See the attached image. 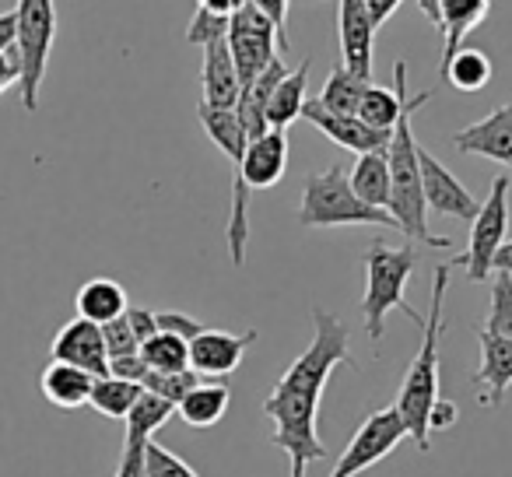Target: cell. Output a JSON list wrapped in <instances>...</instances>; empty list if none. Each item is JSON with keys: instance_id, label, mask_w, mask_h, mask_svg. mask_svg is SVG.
<instances>
[{"instance_id": "1", "label": "cell", "mask_w": 512, "mask_h": 477, "mask_svg": "<svg viewBox=\"0 0 512 477\" xmlns=\"http://www.w3.org/2000/svg\"><path fill=\"white\" fill-rule=\"evenodd\" d=\"M337 365L355 369L348 327L334 313L316 306L313 344L288 365L274 393L264 400V414L274 421V446L285 449L288 463H292V477H306L309 463L327 456V446L316 439V414H320V397Z\"/></svg>"}, {"instance_id": "2", "label": "cell", "mask_w": 512, "mask_h": 477, "mask_svg": "<svg viewBox=\"0 0 512 477\" xmlns=\"http://www.w3.org/2000/svg\"><path fill=\"white\" fill-rule=\"evenodd\" d=\"M432 99V92H421L418 99H407L404 113H400L397 127L386 144V158H390V207L397 228L414 239V243L435 246V250H449L446 235H432L428 228V204L425 190H421V162H418V141H414V113Z\"/></svg>"}, {"instance_id": "3", "label": "cell", "mask_w": 512, "mask_h": 477, "mask_svg": "<svg viewBox=\"0 0 512 477\" xmlns=\"http://www.w3.org/2000/svg\"><path fill=\"white\" fill-rule=\"evenodd\" d=\"M446 285H449V267L442 264L432 274V306H428L425 327H421V351L411 362V369H407L404 386H400V397H397V411L407 421V435H411V442L421 453L432 449L428 411L439 400V341H442V330H446V316H442Z\"/></svg>"}, {"instance_id": "4", "label": "cell", "mask_w": 512, "mask_h": 477, "mask_svg": "<svg viewBox=\"0 0 512 477\" xmlns=\"http://www.w3.org/2000/svg\"><path fill=\"white\" fill-rule=\"evenodd\" d=\"M414 267H418V253L414 246H386L372 243L365 250V299H362V316L365 330H369V341L379 344L386 334V316L393 309L407 313L414 320V327H425V316H418V309L404 299L407 281H411Z\"/></svg>"}, {"instance_id": "5", "label": "cell", "mask_w": 512, "mask_h": 477, "mask_svg": "<svg viewBox=\"0 0 512 477\" xmlns=\"http://www.w3.org/2000/svg\"><path fill=\"white\" fill-rule=\"evenodd\" d=\"M299 225L302 228H341V225H376L397 228L390 211L372 207L351 190V179L341 165H330L323 172L306 176L299 200Z\"/></svg>"}, {"instance_id": "6", "label": "cell", "mask_w": 512, "mask_h": 477, "mask_svg": "<svg viewBox=\"0 0 512 477\" xmlns=\"http://www.w3.org/2000/svg\"><path fill=\"white\" fill-rule=\"evenodd\" d=\"M18 64H22V106L25 113L39 109V88L57 39V8L53 0H18Z\"/></svg>"}, {"instance_id": "7", "label": "cell", "mask_w": 512, "mask_h": 477, "mask_svg": "<svg viewBox=\"0 0 512 477\" xmlns=\"http://www.w3.org/2000/svg\"><path fill=\"white\" fill-rule=\"evenodd\" d=\"M505 228H509V176H498L491 183L488 197L481 200L474 221H470V243L467 253L453 260L456 267L467 271V278L488 281V274L495 271V253L505 243Z\"/></svg>"}, {"instance_id": "8", "label": "cell", "mask_w": 512, "mask_h": 477, "mask_svg": "<svg viewBox=\"0 0 512 477\" xmlns=\"http://www.w3.org/2000/svg\"><path fill=\"white\" fill-rule=\"evenodd\" d=\"M278 50L288 53V46L281 43V32L253 4H246V8H239L228 18V53H232L242 92L267 71V64L278 57Z\"/></svg>"}, {"instance_id": "9", "label": "cell", "mask_w": 512, "mask_h": 477, "mask_svg": "<svg viewBox=\"0 0 512 477\" xmlns=\"http://www.w3.org/2000/svg\"><path fill=\"white\" fill-rule=\"evenodd\" d=\"M404 439H411V435H407V421H404V414L397 411V404L369 414V418L358 425V432H355V439L348 442V449L341 453L337 467L330 470V477H358L362 470H369V467H376L379 460H386Z\"/></svg>"}, {"instance_id": "10", "label": "cell", "mask_w": 512, "mask_h": 477, "mask_svg": "<svg viewBox=\"0 0 512 477\" xmlns=\"http://www.w3.org/2000/svg\"><path fill=\"white\" fill-rule=\"evenodd\" d=\"M418 162H421V190H425V204L428 211L446 214V218H460V221H474L477 214V200L446 165L435 155H428L425 148H418Z\"/></svg>"}, {"instance_id": "11", "label": "cell", "mask_w": 512, "mask_h": 477, "mask_svg": "<svg viewBox=\"0 0 512 477\" xmlns=\"http://www.w3.org/2000/svg\"><path fill=\"white\" fill-rule=\"evenodd\" d=\"M288 169V137L285 130H267V134L253 137L246 144V155H242L239 169H235V183H242L249 193L256 190H271L281 183Z\"/></svg>"}, {"instance_id": "12", "label": "cell", "mask_w": 512, "mask_h": 477, "mask_svg": "<svg viewBox=\"0 0 512 477\" xmlns=\"http://www.w3.org/2000/svg\"><path fill=\"white\" fill-rule=\"evenodd\" d=\"M53 362L78 365V369L92 372L95 379L109 376V351L99 323L74 316L67 327H60V334L53 337Z\"/></svg>"}, {"instance_id": "13", "label": "cell", "mask_w": 512, "mask_h": 477, "mask_svg": "<svg viewBox=\"0 0 512 477\" xmlns=\"http://www.w3.org/2000/svg\"><path fill=\"white\" fill-rule=\"evenodd\" d=\"M256 341V330L246 334H228V330H200L190 341V369L200 376L221 379L228 372H235L246 358L249 344Z\"/></svg>"}, {"instance_id": "14", "label": "cell", "mask_w": 512, "mask_h": 477, "mask_svg": "<svg viewBox=\"0 0 512 477\" xmlns=\"http://www.w3.org/2000/svg\"><path fill=\"white\" fill-rule=\"evenodd\" d=\"M302 116H306L316 130H323V134H327L337 148H348V151H355V155L383 151L386 144H390V134H393V130H372L369 123L358 120V116L330 113V109L320 106V99H306Z\"/></svg>"}, {"instance_id": "15", "label": "cell", "mask_w": 512, "mask_h": 477, "mask_svg": "<svg viewBox=\"0 0 512 477\" xmlns=\"http://www.w3.org/2000/svg\"><path fill=\"white\" fill-rule=\"evenodd\" d=\"M453 148L460 155H481L491 162L512 169V102L498 106L495 113H488L484 120L470 123V127L456 130Z\"/></svg>"}, {"instance_id": "16", "label": "cell", "mask_w": 512, "mask_h": 477, "mask_svg": "<svg viewBox=\"0 0 512 477\" xmlns=\"http://www.w3.org/2000/svg\"><path fill=\"white\" fill-rule=\"evenodd\" d=\"M337 39H341V64L351 67L362 78H372V25L369 4L365 0H341L337 4Z\"/></svg>"}, {"instance_id": "17", "label": "cell", "mask_w": 512, "mask_h": 477, "mask_svg": "<svg viewBox=\"0 0 512 477\" xmlns=\"http://www.w3.org/2000/svg\"><path fill=\"white\" fill-rule=\"evenodd\" d=\"M477 337H481V369L474 376V386L484 390V404L498 407L512 386V337H498L488 330H477Z\"/></svg>"}, {"instance_id": "18", "label": "cell", "mask_w": 512, "mask_h": 477, "mask_svg": "<svg viewBox=\"0 0 512 477\" xmlns=\"http://www.w3.org/2000/svg\"><path fill=\"white\" fill-rule=\"evenodd\" d=\"M200 88H204V102L218 109L239 106V74H235L232 53H228V39L204 46V67H200Z\"/></svg>"}, {"instance_id": "19", "label": "cell", "mask_w": 512, "mask_h": 477, "mask_svg": "<svg viewBox=\"0 0 512 477\" xmlns=\"http://www.w3.org/2000/svg\"><path fill=\"white\" fill-rule=\"evenodd\" d=\"M393 78H397V88H383V85H369L358 102V120H365L372 130H393L407 106V64L397 60L393 64Z\"/></svg>"}, {"instance_id": "20", "label": "cell", "mask_w": 512, "mask_h": 477, "mask_svg": "<svg viewBox=\"0 0 512 477\" xmlns=\"http://www.w3.org/2000/svg\"><path fill=\"white\" fill-rule=\"evenodd\" d=\"M43 397L50 400L53 407H64V411H74V407H85L88 397H92L95 376L78 365L67 362H50L43 372Z\"/></svg>"}, {"instance_id": "21", "label": "cell", "mask_w": 512, "mask_h": 477, "mask_svg": "<svg viewBox=\"0 0 512 477\" xmlns=\"http://www.w3.org/2000/svg\"><path fill=\"white\" fill-rule=\"evenodd\" d=\"M491 11V0H442V22H439V32H442V64L453 60V53L463 46L470 29L488 18ZM439 64V67H442Z\"/></svg>"}, {"instance_id": "22", "label": "cell", "mask_w": 512, "mask_h": 477, "mask_svg": "<svg viewBox=\"0 0 512 477\" xmlns=\"http://www.w3.org/2000/svg\"><path fill=\"white\" fill-rule=\"evenodd\" d=\"M309 67H313V60H302L295 71L281 78V85L274 88L271 102H267V127L288 130V123L302 116V106L309 99Z\"/></svg>"}, {"instance_id": "23", "label": "cell", "mask_w": 512, "mask_h": 477, "mask_svg": "<svg viewBox=\"0 0 512 477\" xmlns=\"http://www.w3.org/2000/svg\"><path fill=\"white\" fill-rule=\"evenodd\" d=\"M127 292H123L120 281L113 278H92L85 281V285L78 288V299H74V309H78V316H85V320L92 323H109L116 320V316L127 313Z\"/></svg>"}, {"instance_id": "24", "label": "cell", "mask_w": 512, "mask_h": 477, "mask_svg": "<svg viewBox=\"0 0 512 477\" xmlns=\"http://www.w3.org/2000/svg\"><path fill=\"white\" fill-rule=\"evenodd\" d=\"M200 127H204V134L211 137L214 144H218V151L228 158V162L239 169L242 155H246V127H242L239 113L235 109H218V106H207V102H200Z\"/></svg>"}, {"instance_id": "25", "label": "cell", "mask_w": 512, "mask_h": 477, "mask_svg": "<svg viewBox=\"0 0 512 477\" xmlns=\"http://www.w3.org/2000/svg\"><path fill=\"white\" fill-rule=\"evenodd\" d=\"M351 190L372 207H390V158L383 151H369V155H358L355 169L348 172Z\"/></svg>"}, {"instance_id": "26", "label": "cell", "mask_w": 512, "mask_h": 477, "mask_svg": "<svg viewBox=\"0 0 512 477\" xmlns=\"http://www.w3.org/2000/svg\"><path fill=\"white\" fill-rule=\"evenodd\" d=\"M228 400H232L228 386H221V383H197L183 400H179L176 414L190 428H214L221 418H225Z\"/></svg>"}, {"instance_id": "27", "label": "cell", "mask_w": 512, "mask_h": 477, "mask_svg": "<svg viewBox=\"0 0 512 477\" xmlns=\"http://www.w3.org/2000/svg\"><path fill=\"white\" fill-rule=\"evenodd\" d=\"M372 85V78H362V74H355L351 67L337 64L334 71L327 74V81H323V92L316 95L320 99L323 109H330V113H344V116H355L358 113V102H362L365 88Z\"/></svg>"}, {"instance_id": "28", "label": "cell", "mask_w": 512, "mask_h": 477, "mask_svg": "<svg viewBox=\"0 0 512 477\" xmlns=\"http://www.w3.org/2000/svg\"><path fill=\"white\" fill-rule=\"evenodd\" d=\"M172 414H176V404H169V400H162L151 390H141L137 404L130 407V414L123 418V425H127L123 428V432H127L123 442H151L155 432L172 418Z\"/></svg>"}, {"instance_id": "29", "label": "cell", "mask_w": 512, "mask_h": 477, "mask_svg": "<svg viewBox=\"0 0 512 477\" xmlns=\"http://www.w3.org/2000/svg\"><path fill=\"white\" fill-rule=\"evenodd\" d=\"M439 74H442V81H449V85L460 88V92H481L491 81V60H488V53L460 46V50L453 53V60L439 67Z\"/></svg>"}, {"instance_id": "30", "label": "cell", "mask_w": 512, "mask_h": 477, "mask_svg": "<svg viewBox=\"0 0 512 477\" xmlns=\"http://www.w3.org/2000/svg\"><path fill=\"white\" fill-rule=\"evenodd\" d=\"M144 386L141 383H130V379H120V376H99L92 386V397H88V404L95 407L99 414H106V418H116L123 421L130 414V407L137 404V397H141Z\"/></svg>"}, {"instance_id": "31", "label": "cell", "mask_w": 512, "mask_h": 477, "mask_svg": "<svg viewBox=\"0 0 512 477\" xmlns=\"http://www.w3.org/2000/svg\"><path fill=\"white\" fill-rule=\"evenodd\" d=\"M141 358L148 362V369H155V372H183V369H190V341L158 330L151 341L141 344Z\"/></svg>"}, {"instance_id": "32", "label": "cell", "mask_w": 512, "mask_h": 477, "mask_svg": "<svg viewBox=\"0 0 512 477\" xmlns=\"http://www.w3.org/2000/svg\"><path fill=\"white\" fill-rule=\"evenodd\" d=\"M481 330L498 337H512V274H502L491 281V309H488V323Z\"/></svg>"}, {"instance_id": "33", "label": "cell", "mask_w": 512, "mask_h": 477, "mask_svg": "<svg viewBox=\"0 0 512 477\" xmlns=\"http://www.w3.org/2000/svg\"><path fill=\"white\" fill-rule=\"evenodd\" d=\"M197 383H200V372H193V369H183V372H155V369H151L148 376H144L141 386L179 407V400H183Z\"/></svg>"}, {"instance_id": "34", "label": "cell", "mask_w": 512, "mask_h": 477, "mask_svg": "<svg viewBox=\"0 0 512 477\" xmlns=\"http://www.w3.org/2000/svg\"><path fill=\"white\" fill-rule=\"evenodd\" d=\"M218 39H228V18L197 8V15H193L190 25H186V43L204 50L207 43H218Z\"/></svg>"}, {"instance_id": "35", "label": "cell", "mask_w": 512, "mask_h": 477, "mask_svg": "<svg viewBox=\"0 0 512 477\" xmlns=\"http://www.w3.org/2000/svg\"><path fill=\"white\" fill-rule=\"evenodd\" d=\"M144 460H148V477H197L183 456H176L155 439L144 446Z\"/></svg>"}, {"instance_id": "36", "label": "cell", "mask_w": 512, "mask_h": 477, "mask_svg": "<svg viewBox=\"0 0 512 477\" xmlns=\"http://www.w3.org/2000/svg\"><path fill=\"white\" fill-rule=\"evenodd\" d=\"M102 337H106V351H109V362L113 358H127V355H141V341L134 337L127 323V313L116 316V320L102 323Z\"/></svg>"}, {"instance_id": "37", "label": "cell", "mask_w": 512, "mask_h": 477, "mask_svg": "<svg viewBox=\"0 0 512 477\" xmlns=\"http://www.w3.org/2000/svg\"><path fill=\"white\" fill-rule=\"evenodd\" d=\"M155 320L162 334H176V337H183V341H193V337L204 330V323H200L197 316L176 313V309H162V313H155Z\"/></svg>"}, {"instance_id": "38", "label": "cell", "mask_w": 512, "mask_h": 477, "mask_svg": "<svg viewBox=\"0 0 512 477\" xmlns=\"http://www.w3.org/2000/svg\"><path fill=\"white\" fill-rule=\"evenodd\" d=\"M148 442H123V456L116 463V477H148V460H144Z\"/></svg>"}, {"instance_id": "39", "label": "cell", "mask_w": 512, "mask_h": 477, "mask_svg": "<svg viewBox=\"0 0 512 477\" xmlns=\"http://www.w3.org/2000/svg\"><path fill=\"white\" fill-rule=\"evenodd\" d=\"M456 421H460V407H456L453 400L439 397L432 404V411H428V432H449Z\"/></svg>"}, {"instance_id": "40", "label": "cell", "mask_w": 512, "mask_h": 477, "mask_svg": "<svg viewBox=\"0 0 512 477\" xmlns=\"http://www.w3.org/2000/svg\"><path fill=\"white\" fill-rule=\"evenodd\" d=\"M127 323H130V330H134V337L141 344L151 341V337L158 334L155 313H151V309H144V306H127Z\"/></svg>"}, {"instance_id": "41", "label": "cell", "mask_w": 512, "mask_h": 477, "mask_svg": "<svg viewBox=\"0 0 512 477\" xmlns=\"http://www.w3.org/2000/svg\"><path fill=\"white\" fill-rule=\"evenodd\" d=\"M260 15H267L274 22V29L281 32V43L288 46V0H249Z\"/></svg>"}, {"instance_id": "42", "label": "cell", "mask_w": 512, "mask_h": 477, "mask_svg": "<svg viewBox=\"0 0 512 477\" xmlns=\"http://www.w3.org/2000/svg\"><path fill=\"white\" fill-rule=\"evenodd\" d=\"M109 372L120 379H130V383H144V376H148L151 369L141 355H127V358H113V362H109Z\"/></svg>"}, {"instance_id": "43", "label": "cell", "mask_w": 512, "mask_h": 477, "mask_svg": "<svg viewBox=\"0 0 512 477\" xmlns=\"http://www.w3.org/2000/svg\"><path fill=\"white\" fill-rule=\"evenodd\" d=\"M0 53H18V11L0 15Z\"/></svg>"}, {"instance_id": "44", "label": "cell", "mask_w": 512, "mask_h": 477, "mask_svg": "<svg viewBox=\"0 0 512 477\" xmlns=\"http://www.w3.org/2000/svg\"><path fill=\"white\" fill-rule=\"evenodd\" d=\"M22 81V64H18V53H0V95L8 92L11 85Z\"/></svg>"}, {"instance_id": "45", "label": "cell", "mask_w": 512, "mask_h": 477, "mask_svg": "<svg viewBox=\"0 0 512 477\" xmlns=\"http://www.w3.org/2000/svg\"><path fill=\"white\" fill-rule=\"evenodd\" d=\"M365 4H369V15H372V25H386L390 22V15L393 11L400 8V4H404V0H365Z\"/></svg>"}, {"instance_id": "46", "label": "cell", "mask_w": 512, "mask_h": 477, "mask_svg": "<svg viewBox=\"0 0 512 477\" xmlns=\"http://www.w3.org/2000/svg\"><path fill=\"white\" fill-rule=\"evenodd\" d=\"M249 0H197V8H204V11H214V15H225V18H232L239 8H246Z\"/></svg>"}, {"instance_id": "47", "label": "cell", "mask_w": 512, "mask_h": 477, "mask_svg": "<svg viewBox=\"0 0 512 477\" xmlns=\"http://www.w3.org/2000/svg\"><path fill=\"white\" fill-rule=\"evenodd\" d=\"M418 8H421V15H425L428 22L439 29V22H442V0H418Z\"/></svg>"}, {"instance_id": "48", "label": "cell", "mask_w": 512, "mask_h": 477, "mask_svg": "<svg viewBox=\"0 0 512 477\" xmlns=\"http://www.w3.org/2000/svg\"><path fill=\"white\" fill-rule=\"evenodd\" d=\"M495 271L512 274V239L509 243H502V250L495 253Z\"/></svg>"}]
</instances>
